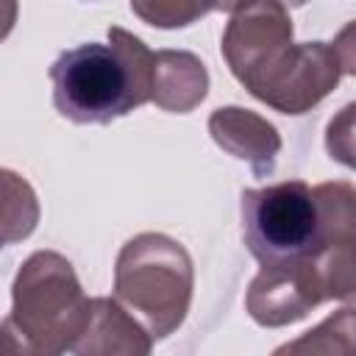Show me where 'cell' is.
I'll list each match as a JSON object with an SVG mask.
<instances>
[{
  "label": "cell",
  "instance_id": "9c48e42d",
  "mask_svg": "<svg viewBox=\"0 0 356 356\" xmlns=\"http://www.w3.org/2000/svg\"><path fill=\"white\" fill-rule=\"evenodd\" d=\"M150 348H153V337L117 298H92L86 328L70 353L145 356L150 353Z\"/></svg>",
  "mask_w": 356,
  "mask_h": 356
},
{
  "label": "cell",
  "instance_id": "7c38bea8",
  "mask_svg": "<svg viewBox=\"0 0 356 356\" xmlns=\"http://www.w3.org/2000/svg\"><path fill=\"white\" fill-rule=\"evenodd\" d=\"M275 353H312V356H356V309H337L320 325L303 331L295 342L275 348Z\"/></svg>",
  "mask_w": 356,
  "mask_h": 356
},
{
  "label": "cell",
  "instance_id": "ac0fdd59",
  "mask_svg": "<svg viewBox=\"0 0 356 356\" xmlns=\"http://www.w3.org/2000/svg\"><path fill=\"white\" fill-rule=\"evenodd\" d=\"M248 3H253V0H217V11H225V14H234V11H239V8H245Z\"/></svg>",
  "mask_w": 356,
  "mask_h": 356
},
{
  "label": "cell",
  "instance_id": "5b68a950",
  "mask_svg": "<svg viewBox=\"0 0 356 356\" xmlns=\"http://www.w3.org/2000/svg\"><path fill=\"white\" fill-rule=\"evenodd\" d=\"M342 78V67L334 44L300 42L289 44L261 75L245 89L281 114H306L323 97H328Z\"/></svg>",
  "mask_w": 356,
  "mask_h": 356
},
{
  "label": "cell",
  "instance_id": "4fadbf2b",
  "mask_svg": "<svg viewBox=\"0 0 356 356\" xmlns=\"http://www.w3.org/2000/svg\"><path fill=\"white\" fill-rule=\"evenodd\" d=\"M325 300L356 303V239L323 248L314 256Z\"/></svg>",
  "mask_w": 356,
  "mask_h": 356
},
{
  "label": "cell",
  "instance_id": "d6986e66",
  "mask_svg": "<svg viewBox=\"0 0 356 356\" xmlns=\"http://www.w3.org/2000/svg\"><path fill=\"white\" fill-rule=\"evenodd\" d=\"M292 3H306V0H292Z\"/></svg>",
  "mask_w": 356,
  "mask_h": 356
},
{
  "label": "cell",
  "instance_id": "2e32d148",
  "mask_svg": "<svg viewBox=\"0 0 356 356\" xmlns=\"http://www.w3.org/2000/svg\"><path fill=\"white\" fill-rule=\"evenodd\" d=\"M325 150L328 156L348 167L356 170V100L345 103L325 125Z\"/></svg>",
  "mask_w": 356,
  "mask_h": 356
},
{
  "label": "cell",
  "instance_id": "9a60e30c",
  "mask_svg": "<svg viewBox=\"0 0 356 356\" xmlns=\"http://www.w3.org/2000/svg\"><path fill=\"white\" fill-rule=\"evenodd\" d=\"M131 11L161 31H175L217 11V0H131Z\"/></svg>",
  "mask_w": 356,
  "mask_h": 356
},
{
  "label": "cell",
  "instance_id": "52a82bcc",
  "mask_svg": "<svg viewBox=\"0 0 356 356\" xmlns=\"http://www.w3.org/2000/svg\"><path fill=\"white\" fill-rule=\"evenodd\" d=\"M323 300L325 292L314 256H303L284 264H264L248 286L245 309L253 323L264 328H281L303 320Z\"/></svg>",
  "mask_w": 356,
  "mask_h": 356
},
{
  "label": "cell",
  "instance_id": "5bb4252c",
  "mask_svg": "<svg viewBox=\"0 0 356 356\" xmlns=\"http://www.w3.org/2000/svg\"><path fill=\"white\" fill-rule=\"evenodd\" d=\"M3 239L11 245L17 239H25L39 220V203L28 181H22L17 172L3 170Z\"/></svg>",
  "mask_w": 356,
  "mask_h": 356
},
{
  "label": "cell",
  "instance_id": "8fae6325",
  "mask_svg": "<svg viewBox=\"0 0 356 356\" xmlns=\"http://www.w3.org/2000/svg\"><path fill=\"white\" fill-rule=\"evenodd\" d=\"M320 225V250L356 239V186L348 181H325L312 186Z\"/></svg>",
  "mask_w": 356,
  "mask_h": 356
},
{
  "label": "cell",
  "instance_id": "3957f363",
  "mask_svg": "<svg viewBox=\"0 0 356 356\" xmlns=\"http://www.w3.org/2000/svg\"><path fill=\"white\" fill-rule=\"evenodd\" d=\"M195 267L186 248L156 231L128 239L114 264V298L147 328L153 342L170 337L192 306Z\"/></svg>",
  "mask_w": 356,
  "mask_h": 356
},
{
  "label": "cell",
  "instance_id": "8992f818",
  "mask_svg": "<svg viewBox=\"0 0 356 356\" xmlns=\"http://www.w3.org/2000/svg\"><path fill=\"white\" fill-rule=\"evenodd\" d=\"M292 33L284 0H253L234 11L220 44L231 75L248 86L292 44Z\"/></svg>",
  "mask_w": 356,
  "mask_h": 356
},
{
  "label": "cell",
  "instance_id": "e0dca14e",
  "mask_svg": "<svg viewBox=\"0 0 356 356\" xmlns=\"http://www.w3.org/2000/svg\"><path fill=\"white\" fill-rule=\"evenodd\" d=\"M334 50H337V58H339L342 72L356 78V19L348 22V25L337 33V39H334Z\"/></svg>",
  "mask_w": 356,
  "mask_h": 356
},
{
  "label": "cell",
  "instance_id": "7a4b0ae2",
  "mask_svg": "<svg viewBox=\"0 0 356 356\" xmlns=\"http://www.w3.org/2000/svg\"><path fill=\"white\" fill-rule=\"evenodd\" d=\"M92 298L67 256L56 250L31 253L11 284V312L3 320V337L19 339L25 353H64L72 350L86 328Z\"/></svg>",
  "mask_w": 356,
  "mask_h": 356
},
{
  "label": "cell",
  "instance_id": "30bf717a",
  "mask_svg": "<svg viewBox=\"0 0 356 356\" xmlns=\"http://www.w3.org/2000/svg\"><path fill=\"white\" fill-rule=\"evenodd\" d=\"M209 95L206 64L189 50H159L153 61V103L170 114H189Z\"/></svg>",
  "mask_w": 356,
  "mask_h": 356
},
{
  "label": "cell",
  "instance_id": "ba28073f",
  "mask_svg": "<svg viewBox=\"0 0 356 356\" xmlns=\"http://www.w3.org/2000/svg\"><path fill=\"white\" fill-rule=\"evenodd\" d=\"M209 134L217 142V147L245 161L256 178H270L275 172L281 134L267 117L242 106H222L211 111Z\"/></svg>",
  "mask_w": 356,
  "mask_h": 356
},
{
  "label": "cell",
  "instance_id": "6da1fadb",
  "mask_svg": "<svg viewBox=\"0 0 356 356\" xmlns=\"http://www.w3.org/2000/svg\"><path fill=\"white\" fill-rule=\"evenodd\" d=\"M156 53L131 31L111 25L108 44L64 50L50 67L53 106L75 125H106L153 97Z\"/></svg>",
  "mask_w": 356,
  "mask_h": 356
},
{
  "label": "cell",
  "instance_id": "277c9868",
  "mask_svg": "<svg viewBox=\"0 0 356 356\" xmlns=\"http://www.w3.org/2000/svg\"><path fill=\"white\" fill-rule=\"evenodd\" d=\"M242 236L261 267L317 256L320 225L312 186L303 181H281L261 189H245Z\"/></svg>",
  "mask_w": 356,
  "mask_h": 356
}]
</instances>
